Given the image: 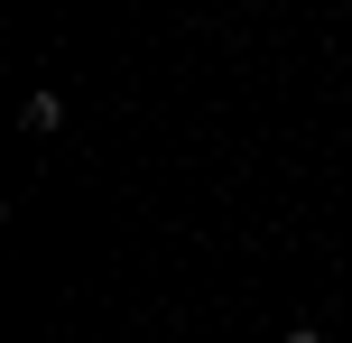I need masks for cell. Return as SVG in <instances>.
Returning <instances> with one entry per match:
<instances>
[{
  "instance_id": "obj_1",
  "label": "cell",
  "mask_w": 352,
  "mask_h": 343,
  "mask_svg": "<svg viewBox=\"0 0 352 343\" xmlns=\"http://www.w3.org/2000/svg\"><path fill=\"white\" fill-rule=\"evenodd\" d=\"M19 130H28V140H47V130H65V102H56V84H37L28 102H19Z\"/></svg>"
},
{
  "instance_id": "obj_2",
  "label": "cell",
  "mask_w": 352,
  "mask_h": 343,
  "mask_svg": "<svg viewBox=\"0 0 352 343\" xmlns=\"http://www.w3.org/2000/svg\"><path fill=\"white\" fill-rule=\"evenodd\" d=\"M278 343H324V334H316V325H287V334H278Z\"/></svg>"
}]
</instances>
